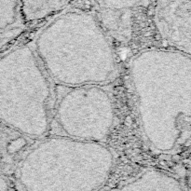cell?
<instances>
[{
	"instance_id": "6da1fadb",
	"label": "cell",
	"mask_w": 191,
	"mask_h": 191,
	"mask_svg": "<svg viewBox=\"0 0 191 191\" xmlns=\"http://www.w3.org/2000/svg\"><path fill=\"white\" fill-rule=\"evenodd\" d=\"M190 54L145 51L131 64L136 109L145 140L170 153L190 140Z\"/></svg>"
},
{
	"instance_id": "7a4b0ae2",
	"label": "cell",
	"mask_w": 191,
	"mask_h": 191,
	"mask_svg": "<svg viewBox=\"0 0 191 191\" xmlns=\"http://www.w3.org/2000/svg\"><path fill=\"white\" fill-rule=\"evenodd\" d=\"M51 80L67 88L106 85L118 76V62L104 30L91 14H60L33 46Z\"/></svg>"
},
{
	"instance_id": "3957f363",
	"label": "cell",
	"mask_w": 191,
	"mask_h": 191,
	"mask_svg": "<svg viewBox=\"0 0 191 191\" xmlns=\"http://www.w3.org/2000/svg\"><path fill=\"white\" fill-rule=\"evenodd\" d=\"M114 155L104 143L51 137L29 148L17 167L27 190H92L107 181Z\"/></svg>"
},
{
	"instance_id": "277c9868",
	"label": "cell",
	"mask_w": 191,
	"mask_h": 191,
	"mask_svg": "<svg viewBox=\"0 0 191 191\" xmlns=\"http://www.w3.org/2000/svg\"><path fill=\"white\" fill-rule=\"evenodd\" d=\"M0 62L7 70L0 121L29 138L43 137L53 119V81L29 45L14 49Z\"/></svg>"
},
{
	"instance_id": "5b68a950",
	"label": "cell",
	"mask_w": 191,
	"mask_h": 191,
	"mask_svg": "<svg viewBox=\"0 0 191 191\" xmlns=\"http://www.w3.org/2000/svg\"><path fill=\"white\" fill-rule=\"evenodd\" d=\"M53 118L64 136L105 144L115 123L114 105L102 85L72 87L55 103Z\"/></svg>"
},
{
	"instance_id": "8992f818",
	"label": "cell",
	"mask_w": 191,
	"mask_h": 191,
	"mask_svg": "<svg viewBox=\"0 0 191 191\" xmlns=\"http://www.w3.org/2000/svg\"><path fill=\"white\" fill-rule=\"evenodd\" d=\"M153 23L158 37L167 47L190 54V0H157Z\"/></svg>"
},
{
	"instance_id": "52a82bcc",
	"label": "cell",
	"mask_w": 191,
	"mask_h": 191,
	"mask_svg": "<svg viewBox=\"0 0 191 191\" xmlns=\"http://www.w3.org/2000/svg\"><path fill=\"white\" fill-rule=\"evenodd\" d=\"M27 24L21 0H0V48L20 38Z\"/></svg>"
},
{
	"instance_id": "ba28073f",
	"label": "cell",
	"mask_w": 191,
	"mask_h": 191,
	"mask_svg": "<svg viewBox=\"0 0 191 191\" xmlns=\"http://www.w3.org/2000/svg\"><path fill=\"white\" fill-rule=\"evenodd\" d=\"M124 190H173L181 191L184 187L173 176L158 170H147L120 187Z\"/></svg>"
},
{
	"instance_id": "9c48e42d",
	"label": "cell",
	"mask_w": 191,
	"mask_h": 191,
	"mask_svg": "<svg viewBox=\"0 0 191 191\" xmlns=\"http://www.w3.org/2000/svg\"><path fill=\"white\" fill-rule=\"evenodd\" d=\"M27 24L48 19L63 12L72 0H21Z\"/></svg>"
}]
</instances>
